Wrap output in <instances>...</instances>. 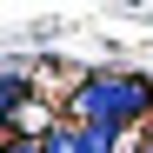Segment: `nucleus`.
I'll return each instance as SVG.
<instances>
[{"mask_svg":"<svg viewBox=\"0 0 153 153\" xmlns=\"http://www.w3.org/2000/svg\"><path fill=\"white\" fill-rule=\"evenodd\" d=\"M146 107H153V87L140 80V73H93V80L73 87L80 126H126V120H140Z\"/></svg>","mask_w":153,"mask_h":153,"instance_id":"nucleus-1","label":"nucleus"},{"mask_svg":"<svg viewBox=\"0 0 153 153\" xmlns=\"http://www.w3.org/2000/svg\"><path fill=\"white\" fill-rule=\"evenodd\" d=\"M146 153H153V140H146Z\"/></svg>","mask_w":153,"mask_h":153,"instance_id":"nucleus-5","label":"nucleus"},{"mask_svg":"<svg viewBox=\"0 0 153 153\" xmlns=\"http://www.w3.org/2000/svg\"><path fill=\"white\" fill-rule=\"evenodd\" d=\"M7 153H47V140H7Z\"/></svg>","mask_w":153,"mask_h":153,"instance_id":"nucleus-4","label":"nucleus"},{"mask_svg":"<svg viewBox=\"0 0 153 153\" xmlns=\"http://www.w3.org/2000/svg\"><path fill=\"white\" fill-rule=\"evenodd\" d=\"M120 126H80V153H113Z\"/></svg>","mask_w":153,"mask_h":153,"instance_id":"nucleus-3","label":"nucleus"},{"mask_svg":"<svg viewBox=\"0 0 153 153\" xmlns=\"http://www.w3.org/2000/svg\"><path fill=\"white\" fill-rule=\"evenodd\" d=\"M0 113H27V73H0Z\"/></svg>","mask_w":153,"mask_h":153,"instance_id":"nucleus-2","label":"nucleus"}]
</instances>
